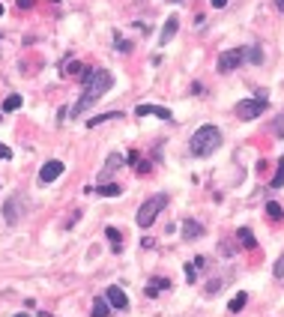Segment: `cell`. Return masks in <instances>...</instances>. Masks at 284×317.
<instances>
[{
	"instance_id": "obj_1",
	"label": "cell",
	"mask_w": 284,
	"mask_h": 317,
	"mask_svg": "<svg viewBox=\"0 0 284 317\" xmlns=\"http://www.w3.org/2000/svg\"><path fill=\"white\" fill-rule=\"evenodd\" d=\"M81 81H84V93H81V99H78L75 108H72L75 117H81L87 108H93L96 105V99H102V96L111 90L114 75H111L108 69H96V72H87V78H81Z\"/></svg>"
},
{
	"instance_id": "obj_2",
	"label": "cell",
	"mask_w": 284,
	"mask_h": 317,
	"mask_svg": "<svg viewBox=\"0 0 284 317\" xmlns=\"http://www.w3.org/2000/svg\"><path fill=\"white\" fill-rule=\"evenodd\" d=\"M221 147V129L219 126H200L191 135V156H210Z\"/></svg>"
},
{
	"instance_id": "obj_3",
	"label": "cell",
	"mask_w": 284,
	"mask_h": 317,
	"mask_svg": "<svg viewBox=\"0 0 284 317\" xmlns=\"http://www.w3.org/2000/svg\"><path fill=\"white\" fill-rule=\"evenodd\" d=\"M165 207H168V194H153L150 201H144V204L138 207V219H135V222L141 224V227H150Z\"/></svg>"
},
{
	"instance_id": "obj_4",
	"label": "cell",
	"mask_w": 284,
	"mask_h": 317,
	"mask_svg": "<svg viewBox=\"0 0 284 317\" xmlns=\"http://www.w3.org/2000/svg\"><path fill=\"white\" fill-rule=\"evenodd\" d=\"M263 111H266V102H263V99H246V102L236 105V117H239V120H254V117H260Z\"/></svg>"
},
{
	"instance_id": "obj_5",
	"label": "cell",
	"mask_w": 284,
	"mask_h": 317,
	"mask_svg": "<svg viewBox=\"0 0 284 317\" xmlns=\"http://www.w3.org/2000/svg\"><path fill=\"white\" fill-rule=\"evenodd\" d=\"M246 60V48H230L219 57V72H233L236 66H242Z\"/></svg>"
},
{
	"instance_id": "obj_6",
	"label": "cell",
	"mask_w": 284,
	"mask_h": 317,
	"mask_svg": "<svg viewBox=\"0 0 284 317\" xmlns=\"http://www.w3.org/2000/svg\"><path fill=\"white\" fill-rule=\"evenodd\" d=\"M21 216H24V201L15 194V197H9L3 204V219H6V224H15V222H21Z\"/></svg>"
},
{
	"instance_id": "obj_7",
	"label": "cell",
	"mask_w": 284,
	"mask_h": 317,
	"mask_svg": "<svg viewBox=\"0 0 284 317\" xmlns=\"http://www.w3.org/2000/svg\"><path fill=\"white\" fill-rule=\"evenodd\" d=\"M105 299H108V305H111V308H120V311H126V308H129L126 293H123L117 285H111L108 290H105Z\"/></svg>"
},
{
	"instance_id": "obj_8",
	"label": "cell",
	"mask_w": 284,
	"mask_h": 317,
	"mask_svg": "<svg viewBox=\"0 0 284 317\" xmlns=\"http://www.w3.org/2000/svg\"><path fill=\"white\" fill-rule=\"evenodd\" d=\"M60 174H63V162H57V158H54V162H45V165H42L39 180H42V183H54Z\"/></svg>"
},
{
	"instance_id": "obj_9",
	"label": "cell",
	"mask_w": 284,
	"mask_h": 317,
	"mask_svg": "<svg viewBox=\"0 0 284 317\" xmlns=\"http://www.w3.org/2000/svg\"><path fill=\"white\" fill-rule=\"evenodd\" d=\"M138 117H158V120H171V111L168 108H158V105H138L135 108Z\"/></svg>"
},
{
	"instance_id": "obj_10",
	"label": "cell",
	"mask_w": 284,
	"mask_h": 317,
	"mask_svg": "<svg viewBox=\"0 0 284 317\" xmlns=\"http://www.w3.org/2000/svg\"><path fill=\"white\" fill-rule=\"evenodd\" d=\"M180 30V18L177 15H171L168 21H165V30H161V36H158V45H168L171 39H174V33Z\"/></svg>"
},
{
	"instance_id": "obj_11",
	"label": "cell",
	"mask_w": 284,
	"mask_h": 317,
	"mask_svg": "<svg viewBox=\"0 0 284 317\" xmlns=\"http://www.w3.org/2000/svg\"><path fill=\"white\" fill-rule=\"evenodd\" d=\"M200 233H204V224L200 222H191V219L183 222V236H186V240H194V236H200Z\"/></svg>"
},
{
	"instance_id": "obj_12",
	"label": "cell",
	"mask_w": 284,
	"mask_h": 317,
	"mask_svg": "<svg viewBox=\"0 0 284 317\" xmlns=\"http://www.w3.org/2000/svg\"><path fill=\"white\" fill-rule=\"evenodd\" d=\"M108 314H111L108 299H105V296H96L93 299V317H108Z\"/></svg>"
},
{
	"instance_id": "obj_13",
	"label": "cell",
	"mask_w": 284,
	"mask_h": 317,
	"mask_svg": "<svg viewBox=\"0 0 284 317\" xmlns=\"http://www.w3.org/2000/svg\"><path fill=\"white\" fill-rule=\"evenodd\" d=\"M120 165H126V158L120 156V153H111V156H108V162H105V171H102V177H108V174H111L114 168H120Z\"/></svg>"
},
{
	"instance_id": "obj_14",
	"label": "cell",
	"mask_w": 284,
	"mask_h": 317,
	"mask_svg": "<svg viewBox=\"0 0 284 317\" xmlns=\"http://www.w3.org/2000/svg\"><path fill=\"white\" fill-rule=\"evenodd\" d=\"M236 236H239V243H242L246 249H257V240H254V233L249 230V227H239V230H236Z\"/></svg>"
},
{
	"instance_id": "obj_15",
	"label": "cell",
	"mask_w": 284,
	"mask_h": 317,
	"mask_svg": "<svg viewBox=\"0 0 284 317\" xmlns=\"http://www.w3.org/2000/svg\"><path fill=\"white\" fill-rule=\"evenodd\" d=\"M168 287H171L168 279H156V282H150V285H147V296H158V290H168Z\"/></svg>"
},
{
	"instance_id": "obj_16",
	"label": "cell",
	"mask_w": 284,
	"mask_h": 317,
	"mask_svg": "<svg viewBox=\"0 0 284 317\" xmlns=\"http://www.w3.org/2000/svg\"><path fill=\"white\" fill-rule=\"evenodd\" d=\"M266 216H269L272 222H281V219H284V210L275 204V201H269V204H266Z\"/></svg>"
},
{
	"instance_id": "obj_17",
	"label": "cell",
	"mask_w": 284,
	"mask_h": 317,
	"mask_svg": "<svg viewBox=\"0 0 284 317\" xmlns=\"http://www.w3.org/2000/svg\"><path fill=\"white\" fill-rule=\"evenodd\" d=\"M105 236L114 243V252H120V249H123V236H120V230H117V227H108V230H105Z\"/></svg>"
},
{
	"instance_id": "obj_18",
	"label": "cell",
	"mask_w": 284,
	"mask_h": 317,
	"mask_svg": "<svg viewBox=\"0 0 284 317\" xmlns=\"http://www.w3.org/2000/svg\"><path fill=\"white\" fill-rule=\"evenodd\" d=\"M246 299H249V293H236V296L230 299V305H227V311H230V314H236V311H239V308L246 305Z\"/></svg>"
},
{
	"instance_id": "obj_19",
	"label": "cell",
	"mask_w": 284,
	"mask_h": 317,
	"mask_svg": "<svg viewBox=\"0 0 284 317\" xmlns=\"http://www.w3.org/2000/svg\"><path fill=\"white\" fill-rule=\"evenodd\" d=\"M21 102H24V99H21L18 93L6 96V102H3V111H18V108H21Z\"/></svg>"
},
{
	"instance_id": "obj_20",
	"label": "cell",
	"mask_w": 284,
	"mask_h": 317,
	"mask_svg": "<svg viewBox=\"0 0 284 317\" xmlns=\"http://www.w3.org/2000/svg\"><path fill=\"white\" fill-rule=\"evenodd\" d=\"M120 186H117V183H105V186H99V194H102V197H117V194H120Z\"/></svg>"
},
{
	"instance_id": "obj_21",
	"label": "cell",
	"mask_w": 284,
	"mask_h": 317,
	"mask_svg": "<svg viewBox=\"0 0 284 317\" xmlns=\"http://www.w3.org/2000/svg\"><path fill=\"white\" fill-rule=\"evenodd\" d=\"M120 117H123V114H117V111H114V114H102V117H93V120H90V126H102V123H108V120H120Z\"/></svg>"
},
{
	"instance_id": "obj_22",
	"label": "cell",
	"mask_w": 284,
	"mask_h": 317,
	"mask_svg": "<svg viewBox=\"0 0 284 317\" xmlns=\"http://www.w3.org/2000/svg\"><path fill=\"white\" fill-rule=\"evenodd\" d=\"M269 186H272V189H281V186H284V158L278 162V174L272 177V183H269Z\"/></svg>"
},
{
	"instance_id": "obj_23",
	"label": "cell",
	"mask_w": 284,
	"mask_h": 317,
	"mask_svg": "<svg viewBox=\"0 0 284 317\" xmlns=\"http://www.w3.org/2000/svg\"><path fill=\"white\" fill-rule=\"evenodd\" d=\"M66 72H69V75H87V69H84L81 63H69L66 66Z\"/></svg>"
},
{
	"instance_id": "obj_24",
	"label": "cell",
	"mask_w": 284,
	"mask_h": 317,
	"mask_svg": "<svg viewBox=\"0 0 284 317\" xmlns=\"http://www.w3.org/2000/svg\"><path fill=\"white\" fill-rule=\"evenodd\" d=\"M272 272H275V279H284V254L275 260V266H272Z\"/></svg>"
},
{
	"instance_id": "obj_25",
	"label": "cell",
	"mask_w": 284,
	"mask_h": 317,
	"mask_svg": "<svg viewBox=\"0 0 284 317\" xmlns=\"http://www.w3.org/2000/svg\"><path fill=\"white\" fill-rule=\"evenodd\" d=\"M272 132H275V135H281V138H284V114L278 117V120H275V123H272Z\"/></svg>"
},
{
	"instance_id": "obj_26",
	"label": "cell",
	"mask_w": 284,
	"mask_h": 317,
	"mask_svg": "<svg viewBox=\"0 0 284 317\" xmlns=\"http://www.w3.org/2000/svg\"><path fill=\"white\" fill-rule=\"evenodd\" d=\"M0 158H12V150L6 144H0Z\"/></svg>"
},
{
	"instance_id": "obj_27",
	"label": "cell",
	"mask_w": 284,
	"mask_h": 317,
	"mask_svg": "<svg viewBox=\"0 0 284 317\" xmlns=\"http://www.w3.org/2000/svg\"><path fill=\"white\" fill-rule=\"evenodd\" d=\"M249 54H252V63H260V60H263V57H260V48H252Z\"/></svg>"
},
{
	"instance_id": "obj_28",
	"label": "cell",
	"mask_w": 284,
	"mask_h": 317,
	"mask_svg": "<svg viewBox=\"0 0 284 317\" xmlns=\"http://www.w3.org/2000/svg\"><path fill=\"white\" fill-rule=\"evenodd\" d=\"M186 282H194V263L186 266Z\"/></svg>"
},
{
	"instance_id": "obj_29",
	"label": "cell",
	"mask_w": 284,
	"mask_h": 317,
	"mask_svg": "<svg viewBox=\"0 0 284 317\" xmlns=\"http://www.w3.org/2000/svg\"><path fill=\"white\" fill-rule=\"evenodd\" d=\"M126 162H129V165H138V150H132V153L126 156Z\"/></svg>"
},
{
	"instance_id": "obj_30",
	"label": "cell",
	"mask_w": 284,
	"mask_h": 317,
	"mask_svg": "<svg viewBox=\"0 0 284 317\" xmlns=\"http://www.w3.org/2000/svg\"><path fill=\"white\" fill-rule=\"evenodd\" d=\"M18 6H21V9H30V6H33V0H18Z\"/></svg>"
},
{
	"instance_id": "obj_31",
	"label": "cell",
	"mask_w": 284,
	"mask_h": 317,
	"mask_svg": "<svg viewBox=\"0 0 284 317\" xmlns=\"http://www.w3.org/2000/svg\"><path fill=\"white\" fill-rule=\"evenodd\" d=\"M213 6H216V9H221V6H227V0H213Z\"/></svg>"
},
{
	"instance_id": "obj_32",
	"label": "cell",
	"mask_w": 284,
	"mask_h": 317,
	"mask_svg": "<svg viewBox=\"0 0 284 317\" xmlns=\"http://www.w3.org/2000/svg\"><path fill=\"white\" fill-rule=\"evenodd\" d=\"M275 6H278V9L284 12V0H275Z\"/></svg>"
},
{
	"instance_id": "obj_33",
	"label": "cell",
	"mask_w": 284,
	"mask_h": 317,
	"mask_svg": "<svg viewBox=\"0 0 284 317\" xmlns=\"http://www.w3.org/2000/svg\"><path fill=\"white\" fill-rule=\"evenodd\" d=\"M15 317H30V314H15Z\"/></svg>"
},
{
	"instance_id": "obj_34",
	"label": "cell",
	"mask_w": 284,
	"mask_h": 317,
	"mask_svg": "<svg viewBox=\"0 0 284 317\" xmlns=\"http://www.w3.org/2000/svg\"><path fill=\"white\" fill-rule=\"evenodd\" d=\"M0 15H3V3H0Z\"/></svg>"
},
{
	"instance_id": "obj_35",
	"label": "cell",
	"mask_w": 284,
	"mask_h": 317,
	"mask_svg": "<svg viewBox=\"0 0 284 317\" xmlns=\"http://www.w3.org/2000/svg\"><path fill=\"white\" fill-rule=\"evenodd\" d=\"M168 3H180V0H168Z\"/></svg>"
}]
</instances>
